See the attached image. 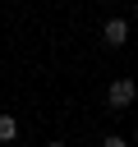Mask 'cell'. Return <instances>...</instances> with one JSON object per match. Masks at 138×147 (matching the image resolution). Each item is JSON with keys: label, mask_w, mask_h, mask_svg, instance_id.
<instances>
[{"label": "cell", "mask_w": 138, "mask_h": 147, "mask_svg": "<svg viewBox=\"0 0 138 147\" xmlns=\"http://www.w3.org/2000/svg\"><path fill=\"white\" fill-rule=\"evenodd\" d=\"M138 101V83L133 78H115L110 87H106V106L110 110H124V106H133Z\"/></svg>", "instance_id": "obj_1"}, {"label": "cell", "mask_w": 138, "mask_h": 147, "mask_svg": "<svg viewBox=\"0 0 138 147\" xmlns=\"http://www.w3.org/2000/svg\"><path fill=\"white\" fill-rule=\"evenodd\" d=\"M101 41H106V46H124V41H129V23H124V18H106Z\"/></svg>", "instance_id": "obj_2"}, {"label": "cell", "mask_w": 138, "mask_h": 147, "mask_svg": "<svg viewBox=\"0 0 138 147\" xmlns=\"http://www.w3.org/2000/svg\"><path fill=\"white\" fill-rule=\"evenodd\" d=\"M18 138V119L14 115H0V142H14Z\"/></svg>", "instance_id": "obj_3"}, {"label": "cell", "mask_w": 138, "mask_h": 147, "mask_svg": "<svg viewBox=\"0 0 138 147\" xmlns=\"http://www.w3.org/2000/svg\"><path fill=\"white\" fill-rule=\"evenodd\" d=\"M133 142H138V133H133Z\"/></svg>", "instance_id": "obj_4"}]
</instances>
